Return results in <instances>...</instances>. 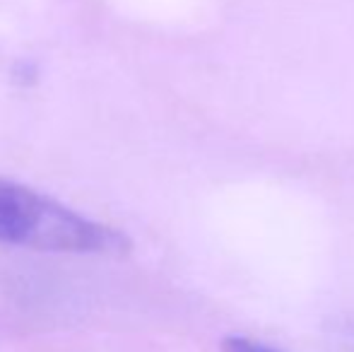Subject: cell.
<instances>
[{"mask_svg":"<svg viewBox=\"0 0 354 352\" xmlns=\"http://www.w3.org/2000/svg\"><path fill=\"white\" fill-rule=\"evenodd\" d=\"M0 241L58 254L121 256L131 251V239L121 230L89 220L10 178H0Z\"/></svg>","mask_w":354,"mask_h":352,"instance_id":"6da1fadb","label":"cell"},{"mask_svg":"<svg viewBox=\"0 0 354 352\" xmlns=\"http://www.w3.org/2000/svg\"><path fill=\"white\" fill-rule=\"evenodd\" d=\"M222 352H277V350H270L261 343H253L248 338H241V335H232L222 343Z\"/></svg>","mask_w":354,"mask_h":352,"instance_id":"7a4b0ae2","label":"cell"}]
</instances>
